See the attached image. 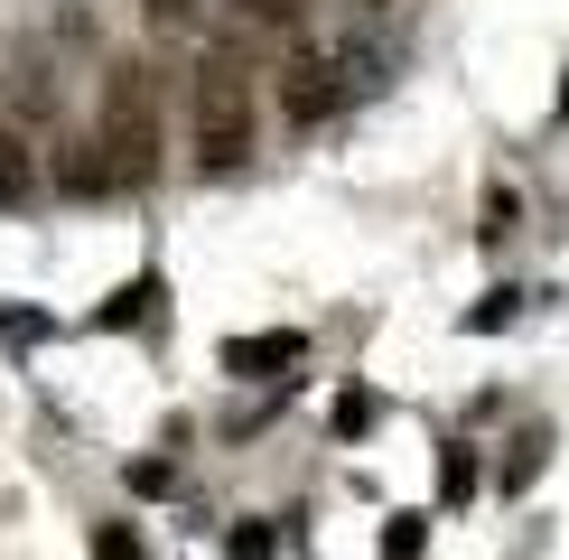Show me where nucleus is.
<instances>
[{
  "label": "nucleus",
  "mask_w": 569,
  "mask_h": 560,
  "mask_svg": "<svg viewBox=\"0 0 569 560\" xmlns=\"http://www.w3.org/2000/svg\"><path fill=\"white\" fill-rule=\"evenodd\" d=\"M187 140H197V169L233 178L262 140V84H252V38H216L187 76Z\"/></svg>",
  "instance_id": "1"
},
{
  "label": "nucleus",
  "mask_w": 569,
  "mask_h": 560,
  "mask_svg": "<svg viewBox=\"0 0 569 560\" xmlns=\"http://www.w3.org/2000/svg\"><path fill=\"white\" fill-rule=\"evenodd\" d=\"M93 150H103L112 187H150L159 150H169V122H159V66L150 57H112L103 93H93Z\"/></svg>",
  "instance_id": "2"
},
{
  "label": "nucleus",
  "mask_w": 569,
  "mask_h": 560,
  "mask_svg": "<svg viewBox=\"0 0 569 560\" xmlns=\"http://www.w3.org/2000/svg\"><path fill=\"white\" fill-rule=\"evenodd\" d=\"M355 84H373V57H365V47H318V38H299L290 57H280V122L318 131Z\"/></svg>",
  "instance_id": "3"
},
{
  "label": "nucleus",
  "mask_w": 569,
  "mask_h": 560,
  "mask_svg": "<svg viewBox=\"0 0 569 560\" xmlns=\"http://www.w3.org/2000/svg\"><path fill=\"white\" fill-rule=\"evenodd\" d=\"M299 356H308V346L290 337V327H280V337H233L224 346V373H243V383H252V373H290Z\"/></svg>",
  "instance_id": "4"
},
{
  "label": "nucleus",
  "mask_w": 569,
  "mask_h": 560,
  "mask_svg": "<svg viewBox=\"0 0 569 560\" xmlns=\"http://www.w3.org/2000/svg\"><path fill=\"white\" fill-rule=\"evenodd\" d=\"M57 187H66V197H103V187H112L103 150H93V140H57Z\"/></svg>",
  "instance_id": "5"
},
{
  "label": "nucleus",
  "mask_w": 569,
  "mask_h": 560,
  "mask_svg": "<svg viewBox=\"0 0 569 560\" xmlns=\"http://www.w3.org/2000/svg\"><path fill=\"white\" fill-rule=\"evenodd\" d=\"M29 197H38V159L19 131H0V206H29Z\"/></svg>",
  "instance_id": "6"
},
{
  "label": "nucleus",
  "mask_w": 569,
  "mask_h": 560,
  "mask_svg": "<svg viewBox=\"0 0 569 560\" xmlns=\"http://www.w3.org/2000/svg\"><path fill=\"white\" fill-rule=\"evenodd\" d=\"M233 10H243V38H252V29H262V38H271V29H280V38H299L318 0H233Z\"/></svg>",
  "instance_id": "7"
},
{
  "label": "nucleus",
  "mask_w": 569,
  "mask_h": 560,
  "mask_svg": "<svg viewBox=\"0 0 569 560\" xmlns=\"http://www.w3.org/2000/svg\"><path fill=\"white\" fill-rule=\"evenodd\" d=\"M140 19H150L159 38H197L206 29V0H140Z\"/></svg>",
  "instance_id": "8"
},
{
  "label": "nucleus",
  "mask_w": 569,
  "mask_h": 560,
  "mask_svg": "<svg viewBox=\"0 0 569 560\" xmlns=\"http://www.w3.org/2000/svg\"><path fill=\"white\" fill-rule=\"evenodd\" d=\"M439 496H448V504H467V496H477V458H467V449H448V467H439Z\"/></svg>",
  "instance_id": "9"
},
{
  "label": "nucleus",
  "mask_w": 569,
  "mask_h": 560,
  "mask_svg": "<svg viewBox=\"0 0 569 560\" xmlns=\"http://www.w3.org/2000/svg\"><path fill=\"white\" fill-rule=\"evenodd\" d=\"M420 523H430V513H392V523H383V551H392V560H420Z\"/></svg>",
  "instance_id": "10"
},
{
  "label": "nucleus",
  "mask_w": 569,
  "mask_h": 560,
  "mask_svg": "<svg viewBox=\"0 0 569 560\" xmlns=\"http://www.w3.org/2000/svg\"><path fill=\"white\" fill-rule=\"evenodd\" d=\"M224 551H233V560H271V551H280V532H271V523H233V542H224Z\"/></svg>",
  "instance_id": "11"
},
{
  "label": "nucleus",
  "mask_w": 569,
  "mask_h": 560,
  "mask_svg": "<svg viewBox=\"0 0 569 560\" xmlns=\"http://www.w3.org/2000/svg\"><path fill=\"white\" fill-rule=\"evenodd\" d=\"M93 560H140V532H122V523H103V532H93Z\"/></svg>",
  "instance_id": "12"
},
{
  "label": "nucleus",
  "mask_w": 569,
  "mask_h": 560,
  "mask_svg": "<svg viewBox=\"0 0 569 560\" xmlns=\"http://www.w3.org/2000/svg\"><path fill=\"white\" fill-rule=\"evenodd\" d=\"M355 10H392V0H355Z\"/></svg>",
  "instance_id": "13"
}]
</instances>
